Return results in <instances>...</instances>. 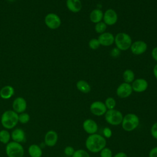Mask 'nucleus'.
<instances>
[{
    "label": "nucleus",
    "instance_id": "f257e3e1",
    "mask_svg": "<svg viewBox=\"0 0 157 157\" xmlns=\"http://www.w3.org/2000/svg\"><path fill=\"white\" fill-rule=\"evenodd\" d=\"M106 145V140L105 137L99 134H90L85 141L86 148L92 153H98L101 151Z\"/></svg>",
    "mask_w": 157,
    "mask_h": 157
},
{
    "label": "nucleus",
    "instance_id": "f03ea898",
    "mask_svg": "<svg viewBox=\"0 0 157 157\" xmlns=\"http://www.w3.org/2000/svg\"><path fill=\"white\" fill-rule=\"evenodd\" d=\"M2 126L7 130L14 129L18 123V114L12 110L4 111L0 118Z\"/></svg>",
    "mask_w": 157,
    "mask_h": 157
},
{
    "label": "nucleus",
    "instance_id": "7ed1b4c3",
    "mask_svg": "<svg viewBox=\"0 0 157 157\" xmlns=\"http://www.w3.org/2000/svg\"><path fill=\"white\" fill-rule=\"evenodd\" d=\"M5 152L7 157H23L25 149L21 144L10 141L6 145Z\"/></svg>",
    "mask_w": 157,
    "mask_h": 157
},
{
    "label": "nucleus",
    "instance_id": "20e7f679",
    "mask_svg": "<svg viewBox=\"0 0 157 157\" xmlns=\"http://www.w3.org/2000/svg\"><path fill=\"white\" fill-rule=\"evenodd\" d=\"M114 43L117 48L120 51L128 50L132 44V39L131 36L125 33H119L115 36Z\"/></svg>",
    "mask_w": 157,
    "mask_h": 157
},
{
    "label": "nucleus",
    "instance_id": "39448f33",
    "mask_svg": "<svg viewBox=\"0 0 157 157\" xmlns=\"http://www.w3.org/2000/svg\"><path fill=\"white\" fill-rule=\"evenodd\" d=\"M139 124V118L134 113H128L123 118L121 126L126 131H132L134 130Z\"/></svg>",
    "mask_w": 157,
    "mask_h": 157
},
{
    "label": "nucleus",
    "instance_id": "423d86ee",
    "mask_svg": "<svg viewBox=\"0 0 157 157\" xmlns=\"http://www.w3.org/2000/svg\"><path fill=\"white\" fill-rule=\"evenodd\" d=\"M122 113L116 109H111L107 110L105 113V119L106 121L113 126H117L121 124L123 120Z\"/></svg>",
    "mask_w": 157,
    "mask_h": 157
},
{
    "label": "nucleus",
    "instance_id": "0eeeda50",
    "mask_svg": "<svg viewBox=\"0 0 157 157\" xmlns=\"http://www.w3.org/2000/svg\"><path fill=\"white\" fill-rule=\"evenodd\" d=\"M44 23L47 27L50 29H56L61 25L60 17L55 13H48L44 18Z\"/></svg>",
    "mask_w": 157,
    "mask_h": 157
},
{
    "label": "nucleus",
    "instance_id": "6e6552de",
    "mask_svg": "<svg viewBox=\"0 0 157 157\" xmlns=\"http://www.w3.org/2000/svg\"><path fill=\"white\" fill-rule=\"evenodd\" d=\"M12 107V110L19 114L26 111L27 109V102L24 98L18 96L13 99Z\"/></svg>",
    "mask_w": 157,
    "mask_h": 157
},
{
    "label": "nucleus",
    "instance_id": "1a4fd4ad",
    "mask_svg": "<svg viewBox=\"0 0 157 157\" xmlns=\"http://www.w3.org/2000/svg\"><path fill=\"white\" fill-rule=\"evenodd\" d=\"M91 112L96 116H102L105 115L107 112V108L104 102L101 101H94L91 103L90 107Z\"/></svg>",
    "mask_w": 157,
    "mask_h": 157
},
{
    "label": "nucleus",
    "instance_id": "9d476101",
    "mask_svg": "<svg viewBox=\"0 0 157 157\" xmlns=\"http://www.w3.org/2000/svg\"><path fill=\"white\" fill-rule=\"evenodd\" d=\"M132 91L131 85H130V83L124 82L118 86L116 93L120 98H126L132 94Z\"/></svg>",
    "mask_w": 157,
    "mask_h": 157
},
{
    "label": "nucleus",
    "instance_id": "9b49d317",
    "mask_svg": "<svg viewBox=\"0 0 157 157\" xmlns=\"http://www.w3.org/2000/svg\"><path fill=\"white\" fill-rule=\"evenodd\" d=\"M102 20L106 25L112 26L117 23L118 15L113 9H109L104 13Z\"/></svg>",
    "mask_w": 157,
    "mask_h": 157
},
{
    "label": "nucleus",
    "instance_id": "f8f14e48",
    "mask_svg": "<svg viewBox=\"0 0 157 157\" xmlns=\"http://www.w3.org/2000/svg\"><path fill=\"white\" fill-rule=\"evenodd\" d=\"M130 49L134 55H140L146 52L147 44L143 40H136L132 43Z\"/></svg>",
    "mask_w": 157,
    "mask_h": 157
},
{
    "label": "nucleus",
    "instance_id": "ddd939ff",
    "mask_svg": "<svg viewBox=\"0 0 157 157\" xmlns=\"http://www.w3.org/2000/svg\"><path fill=\"white\" fill-rule=\"evenodd\" d=\"M44 144L49 147L55 146L58 140V133L54 130L48 131L44 136Z\"/></svg>",
    "mask_w": 157,
    "mask_h": 157
},
{
    "label": "nucleus",
    "instance_id": "4468645a",
    "mask_svg": "<svg viewBox=\"0 0 157 157\" xmlns=\"http://www.w3.org/2000/svg\"><path fill=\"white\" fill-rule=\"evenodd\" d=\"M148 84L147 81L144 78H137L132 82V91L136 93H142L145 91L148 88Z\"/></svg>",
    "mask_w": 157,
    "mask_h": 157
},
{
    "label": "nucleus",
    "instance_id": "2eb2a0df",
    "mask_svg": "<svg viewBox=\"0 0 157 157\" xmlns=\"http://www.w3.org/2000/svg\"><path fill=\"white\" fill-rule=\"evenodd\" d=\"M98 39L101 45L108 47L114 43L115 36L109 32H104L99 36Z\"/></svg>",
    "mask_w": 157,
    "mask_h": 157
},
{
    "label": "nucleus",
    "instance_id": "dca6fc26",
    "mask_svg": "<svg viewBox=\"0 0 157 157\" xmlns=\"http://www.w3.org/2000/svg\"><path fill=\"white\" fill-rule=\"evenodd\" d=\"M11 139L12 141L20 143L25 142L26 140V133L25 131L20 128H15L10 132Z\"/></svg>",
    "mask_w": 157,
    "mask_h": 157
},
{
    "label": "nucleus",
    "instance_id": "f3484780",
    "mask_svg": "<svg viewBox=\"0 0 157 157\" xmlns=\"http://www.w3.org/2000/svg\"><path fill=\"white\" fill-rule=\"evenodd\" d=\"M83 128L85 131L90 135L95 134L98 129L97 123L91 119H86L85 120L83 123Z\"/></svg>",
    "mask_w": 157,
    "mask_h": 157
},
{
    "label": "nucleus",
    "instance_id": "a211bd4d",
    "mask_svg": "<svg viewBox=\"0 0 157 157\" xmlns=\"http://www.w3.org/2000/svg\"><path fill=\"white\" fill-rule=\"evenodd\" d=\"M66 5L67 9L73 13L80 12L82 7L80 0H66Z\"/></svg>",
    "mask_w": 157,
    "mask_h": 157
},
{
    "label": "nucleus",
    "instance_id": "6ab92c4d",
    "mask_svg": "<svg viewBox=\"0 0 157 157\" xmlns=\"http://www.w3.org/2000/svg\"><path fill=\"white\" fill-rule=\"evenodd\" d=\"M15 94V89L11 85H6L0 90V97L2 99H10Z\"/></svg>",
    "mask_w": 157,
    "mask_h": 157
},
{
    "label": "nucleus",
    "instance_id": "aec40b11",
    "mask_svg": "<svg viewBox=\"0 0 157 157\" xmlns=\"http://www.w3.org/2000/svg\"><path fill=\"white\" fill-rule=\"evenodd\" d=\"M28 153L30 157H42L43 155L40 146L35 144H33L28 147Z\"/></svg>",
    "mask_w": 157,
    "mask_h": 157
},
{
    "label": "nucleus",
    "instance_id": "412c9836",
    "mask_svg": "<svg viewBox=\"0 0 157 157\" xmlns=\"http://www.w3.org/2000/svg\"><path fill=\"white\" fill-rule=\"evenodd\" d=\"M103 15L104 13L101 10L98 9H94L90 14V20L93 23H98L102 20Z\"/></svg>",
    "mask_w": 157,
    "mask_h": 157
},
{
    "label": "nucleus",
    "instance_id": "4be33fe9",
    "mask_svg": "<svg viewBox=\"0 0 157 157\" xmlns=\"http://www.w3.org/2000/svg\"><path fill=\"white\" fill-rule=\"evenodd\" d=\"M77 88L82 93H88L91 91L90 85L84 80H80L76 83Z\"/></svg>",
    "mask_w": 157,
    "mask_h": 157
},
{
    "label": "nucleus",
    "instance_id": "5701e85b",
    "mask_svg": "<svg viewBox=\"0 0 157 157\" xmlns=\"http://www.w3.org/2000/svg\"><path fill=\"white\" fill-rule=\"evenodd\" d=\"M10 139L11 136L9 130L6 129L0 130V142L1 144L7 145L9 142H10Z\"/></svg>",
    "mask_w": 157,
    "mask_h": 157
},
{
    "label": "nucleus",
    "instance_id": "b1692460",
    "mask_svg": "<svg viewBox=\"0 0 157 157\" xmlns=\"http://www.w3.org/2000/svg\"><path fill=\"white\" fill-rule=\"evenodd\" d=\"M123 78L124 82L130 83L135 80V74L131 69H126L123 72Z\"/></svg>",
    "mask_w": 157,
    "mask_h": 157
},
{
    "label": "nucleus",
    "instance_id": "393cba45",
    "mask_svg": "<svg viewBox=\"0 0 157 157\" xmlns=\"http://www.w3.org/2000/svg\"><path fill=\"white\" fill-rule=\"evenodd\" d=\"M30 115L26 112L18 114V123L21 124H26L30 120Z\"/></svg>",
    "mask_w": 157,
    "mask_h": 157
},
{
    "label": "nucleus",
    "instance_id": "a878e982",
    "mask_svg": "<svg viewBox=\"0 0 157 157\" xmlns=\"http://www.w3.org/2000/svg\"><path fill=\"white\" fill-rule=\"evenodd\" d=\"M107 29V25L104 21H100L98 23H96L94 26V30L98 34H102Z\"/></svg>",
    "mask_w": 157,
    "mask_h": 157
},
{
    "label": "nucleus",
    "instance_id": "bb28decb",
    "mask_svg": "<svg viewBox=\"0 0 157 157\" xmlns=\"http://www.w3.org/2000/svg\"><path fill=\"white\" fill-rule=\"evenodd\" d=\"M104 104L105 105L107 109L111 110V109H113L115 108V107L116 105V101L114 98H113L112 97H109L105 99Z\"/></svg>",
    "mask_w": 157,
    "mask_h": 157
},
{
    "label": "nucleus",
    "instance_id": "cd10ccee",
    "mask_svg": "<svg viewBox=\"0 0 157 157\" xmlns=\"http://www.w3.org/2000/svg\"><path fill=\"white\" fill-rule=\"evenodd\" d=\"M72 157H90L89 153L84 150L79 149L74 151Z\"/></svg>",
    "mask_w": 157,
    "mask_h": 157
},
{
    "label": "nucleus",
    "instance_id": "c85d7f7f",
    "mask_svg": "<svg viewBox=\"0 0 157 157\" xmlns=\"http://www.w3.org/2000/svg\"><path fill=\"white\" fill-rule=\"evenodd\" d=\"M89 47L92 50L98 49L101 45L98 39H91L88 42Z\"/></svg>",
    "mask_w": 157,
    "mask_h": 157
},
{
    "label": "nucleus",
    "instance_id": "c756f323",
    "mask_svg": "<svg viewBox=\"0 0 157 157\" xmlns=\"http://www.w3.org/2000/svg\"><path fill=\"white\" fill-rule=\"evenodd\" d=\"M101 157H112V150L107 147H104L100 151Z\"/></svg>",
    "mask_w": 157,
    "mask_h": 157
},
{
    "label": "nucleus",
    "instance_id": "7c9ffc66",
    "mask_svg": "<svg viewBox=\"0 0 157 157\" xmlns=\"http://www.w3.org/2000/svg\"><path fill=\"white\" fill-rule=\"evenodd\" d=\"M75 151L74 148L71 146H67L64 150V153L66 156H72Z\"/></svg>",
    "mask_w": 157,
    "mask_h": 157
},
{
    "label": "nucleus",
    "instance_id": "2f4dec72",
    "mask_svg": "<svg viewBox=\"0 0 157 157\" xmlns=\"http://www.w3.org/2000/svg\"><path fill=\"white\" fill-rule=\"evenodd\" d=\"M151 134L152 137L157 139V122L155 123L151 128Z\"/></svg>",
    "mask_w": 157,
    "mask_h": 157
},
{
    "label": "nucleus",
    "instance_id": "473e14b6",
    "mask_svg": "<svg viewBox=\"0 0 157 157\" xmlns=\"http://www.w3.org/2000/svg\"><path fill=\"white\" fill-rule=\"evenodd\" d=\"M103 132H104V136L107 138H109L111 137L112 136V131L111 129L107 127V128H105L104 129V131H103Z\"/></svg>",
    "mask_w": 157,
    "mask_h": 157
},
{
    "label": "nucleus",
    "instance_id": "72a5a7b5",
    "mask_svg": "<svg viewBox=\"0 0 157 157\" xmlns=\"http://www.w3.org/2000/svg\"><path fill=\"white\" fill-rule=\"evenodd\" d=\"M120 54V50L117 48H114L112 50L110 55L113 57H118Z\"/></svg>",
    "mask_w": 157,
    "mask_h": 157
},
{
    "label": "nucleus",
    "instance_id": "f704fd0d",
    "mask_svg": "<svg viewBox=\"0 0 157 157\" xmlns=\"http://www.w3.org/2000/svg\"><path fill=\"white\" fill-rule=\"evenodd\" d=\"M149 157H157V147L153 148L149 152Z\"/></svg>",
    "mask_w": 157,
    "mask_h": 157
},
{
    "label": "nucleus",
    "instance_id": "c9c22d12",
    "mask_svg": "<svg viewBox=\"0 0 157 157\" xmlns=\"http://www.w3.org/2000/svg\"><path fill=\"white\" fill-rule=\"evenodd\" d=\"M151 56L153 59L157 62V47L153 48L151 51Z\"/></svg>",
    "mask_w": 157,
    "mask_h": 157
},
{
    "label": "nucleus",
    "instance_id": "e433bc0d",
    "mask_svg": "<svg viewBox=\"0 0 157 157\" xmlns=\"http://www.w3.org/2000/svg\"><path fill=\"white\" fill-rule=\"evenodd\" d=\"M112 157H128V156H127V155L125 153L121 151V152L117 153L116 155H115Z\"/></svg>",
    "mask_w": 157,
    "mask_h": 157
},
{
    "label": "nucleus",
    "instance_id": "4c0bfd02",
    "mask_svg": "<svg viewBox=\"0 0 157 157\" xmlns=\"http://www.w3.org/2000/svg\"><path fill=\"white\" fill-rule=\"evenodd\" d=\"M153 75H154L155 77L157 80V64L154 66L153 70Z\"/></svg>",
    "mask_w": 157,
    "mask_h": 157
},
{
    "label": "nucleus",
    "instance_id": "58836bf2",
    "mask_svg": "<svg viewBox=\"0 0 157 157\" xmlns=\"http://www.w3.org/2000/svg\"><path fill=\"white\" fill-rule=\"evenodd\" d=\"M9 2H14L15 0H7Z\"/></svg>",
    "mask_w": 157,
    "mask_h": 157
}]
</instances>
